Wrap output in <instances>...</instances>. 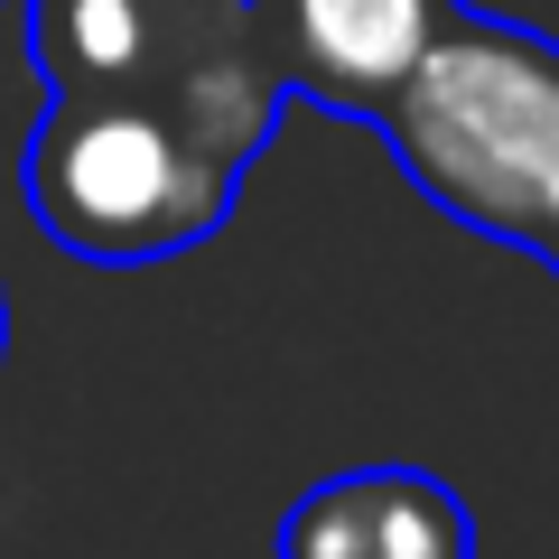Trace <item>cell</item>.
Wrapping results in <instances>:
<instances>
[{"label":"cell","mask_w":559,"mask_h":559,"mask_svg":"<svg viewBox=\"0 0 559 559\" xmlns=\"http://www.w3.org/2000/svg\"><path fill=\"white\" fill-rule=\"evenodd\" d=\"M373 131L439 215L532 252L559 197V47L540 28L457 10L429 57L392 84Z\"/></svg>","instance_id":"1"},{"label":"cell","mask_w":559,"mask_h":559,"mask_svg":"<svg viewBox=\"0 0 559 559\" xmlns=\"http://www.w3.org/2000/svg\"><path fill=\"white\" fill-rule=\"evenodd\" d=\"M20 178L38 234L103 271L197 252L205 234L234 224L242 197V168L215 159L187 121H168L140 94H103V84H47Z\"/></svg>","instance_id":"2"},{"label":"cell","mask_w":559,"mask_h":559,"mask_svg":"<svg viewBox=\"0 0 559 559\" xmlns=\"http://www.w3.org/2000/svg\"><path fill=\"white\" fill-rule=\"evenodd\" d=\"M28 57L47 84H103V94L159 103L242 178L271 150L280 103H289L252 28V0H28Z\"/></svg>","instance_id":"3"},{"label":"cell","mask_w":559,"mask_h":559,"mask_svg":"<svg viewBox=\"0 0 559 559\" xmlns=\"http://www.w3.org/2000/svg\"><path fill=\"white\" fill-rule=\"evenodd\" d=\"M457 10L466 0H252V28L280 66V94L373 121Z\"/></svg>","instance_id":"4"},{"label":"cell","mask_w":559,"mask_h":559,"mask_svg":"<svg viewBox=\"0 0 559 559\" xmlns=\"http://www.w3.org/2000/svg\"><path fill=\"white\" fill-rule=\"evenodd\" d=\"M271 559H476V513L429 466H345L280 513Z\"/></svg>","instance_id":"5"},{"label":"cell","mask_w":559,"mask_h":559,"mask_svg":"<svg viewBox=\"0 0 559 559\" xmlns=\"http://www.w3.org/2000/svg\"><path fill=\"white\" fill-rule=\"evenodd\" d=\"M532 252H540V261H550V271H559V197H550V215H540V234H532Z\"/></svg>","instance_id":"6"},{"label":"cell","mask_w":559,"mask_h":559,"mask_svg":"<svg viewBox=\"0 0 559 559\" xmlns=\"http://www.w3.org/2000/svg\"><path fill=\"white\" fill-rule=\"evenodd\" d=\"M0 355H10V299H0Z\"/></svg>","instance_id":"7"}]
</instances>
